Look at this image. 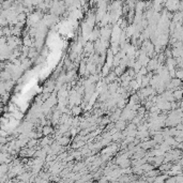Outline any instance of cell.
<instances>
[{
  "label": "cell",
  "mask_w": 183,
  "mask_h": 183,
  "mask_svg": "<svg viewBox=\"0 0 183 183\" xmlns=\"http://www.w3.org/2000/svg\"><path fill=\"white\" fill-rule=\"evenodd\" d=\"M0 102H1V101H0Z\"/></svg>",
  "instance_id": "obj_1"
}]
</instances>
